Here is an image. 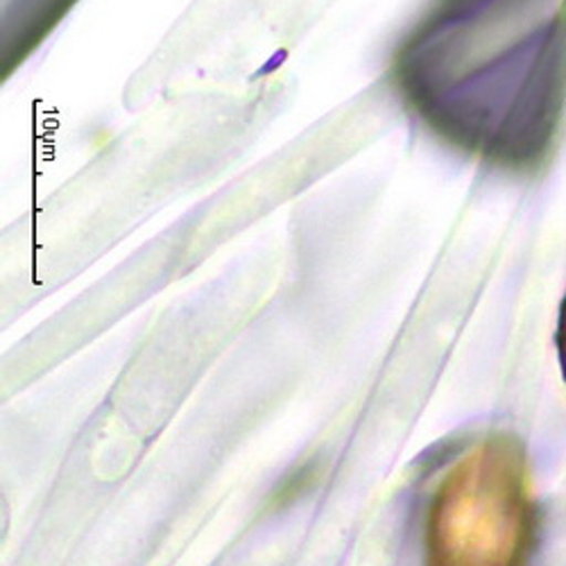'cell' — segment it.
Masks as SVG:
<instances>
[{"instance_id": "6da1fadb", "label": "cell", "mask_w": 566, "mask_h": 566, "mask_svg": "<svg viewBox=\"0 0 566 566\" xmlns=\"http://www.w3.org/2000/svg\"><path fill=\"white\" fill-rule=\"evenodd\" d=\"M539 510L524 447L510 436L476 442L440 481L423 524L427 566H528Z\"/></svg>"}, {"instance_id": "7a4b0ae2", "label": "cell", "mask_w": 566, "mask_h": 566, "mask_svg": "<svg viewBox=\"0 0 566 566\" xmlns=\"http://www.w3.org/2000/svg\"><path fill=\"white\" fill-rule=\"evenodd\" d=\"M555 345H557V356H559L562 374H564V381H566V295H564L562 306H559V319H557Z\"/></svg>"}]
</instances>
